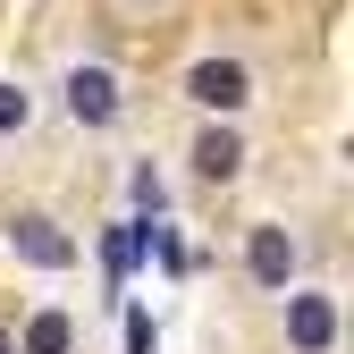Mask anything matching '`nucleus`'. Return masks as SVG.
<instances>
[{
    "label": "nucleus",
    "instance_id": "f257e3e1",
    "mask_svg": "<svg viewBox=\"0 0 354 354\" xmlns=\"http://www.w3.org/2000/svg\"><path fill=\"white\" fill-rule=\"evenodd\" d=\"M186 102L211 110V118H236V110L253 102V68H245V59H219V51L194 59V68H186Z\"/></svg>",
    "mask_w": 354,
    "mask_h": 354
},
{
    "label": "nucleus",
    "instance_id": "f03ea898",
    "mask_svg": "<svg viewBox=\"0 0 354 354\" xmlns=\"http://www.w3.org/2000/svg\"><path fill=\"white\" fill-rule=\"evenodd\" d=\"M59 102H68V118H76V127H110V118L127 110V93H118V76H110L102 59H76V68L59 76Z\"/></svg>",
    "mask_w": 354,
    "mask_h": 354
},
{
    "label": "nucleus",
    "instance_id": "7ed1b4c3",
    "mask_svg": "<svg viewBox=\"0 0 354 354\" xmlns=\"http://www.w3.org/2000/svg\"><path fill=\"white\" fill-rule=\"evenodd\" d=\"M245 270H253V287L287 295V287H295V270H304V245L279 228V219H261V228H245Z\"/></svg>",
    "mask_w": 354,
    "mask_h": 354
},
{
    "label": "nucleus",
    "instance_id": "20e7f679",
    "mask_svg": "<svg viewBox=\"0 0 354 354\" xmlns=\"http://www.w3.org/2000/svg\"><path fill=\"white\" fill-rule=\"evenodd\" d=\"M279 304H287V346L295 354H329L337 346V295L329 287H287Z\"/></svg>",
    "mask_w": 354,
    "mask_h": 354
},
{
    "label": "nucleus",
    "instance_id": "39448f33",
    "mask_svg": "<svg viewBox=\"0 0 354 354\" xmlns=\"http://www.w3.org/2000/svg\"><path fill=\"white\" fill-rule=\"evenodd\" d=\"M9 245H17V261H34V270H76V236L59 228L51 211H17L9 219Z\"/></svg>",
    "mask_w": 354,
    "mask_h": 354
},
{
    "label": "nucleus",
    "instance_id": "423d86ee",
    "mask_svg": "<svg viewBox=\"0 0 354 354\" xmlns=\"http://www.w3.org/2000/svg\"><path fill=\"white\" fill-rule=\"evenodd\" d=\"M194 169L211 177V186H228V177L245 169V136H236V127H228V118H211V127H203V136H194Z\"/></svg>",
    "mask_w": 354,
    "mask_h": 354
},
{
    "label": "nucleus",
    "instance_id": "0eeeda50",
    "mask_svg": "<svg viewBox=\"0 0 354 354\" xmlns=\"http://www.w3.org/2000/svg\"><path fill=\"white\" fill-rule=\"evenodd\" d=\"M68 346H76V321L51 304V313H34V321H26V346H17V354H68Z\"/></svg>",
    "mask_w": 354,
    "mask_h": 354
},
{
    "label": "nucleus",
    "instance_id": "6e6552de",
    "mask_svg": "<svg viewBox=\"0 0 354 354\" xmlns=\"http://www.w3.org/2000/svg\"><path fill=\"white\" fill-rule=\"evenodd\" d=\"M26 118H34V93L0 76V136H26Z\"/></svg>",
    "mask_w": 354,
    "mask_h": 354
},
{
    "label": "nucleus",
    "instance_id": "1a4fd4ad",
    "mask_svg": "<svg viewBox=\"0 0 354 354\" xmlns=\"http://www.w3.org/2000/svg\"><path fill=\"white\" fill-rule=\"evenodd\" d=\"M160 203H169V186H160V169H136V211H144V219H152V211H160Z\"/></svg>",
    "mask_w": 354,
    "mask_h": 354
},
{
    "label": "nucleus",
    "instance_id": "9d476101",
    "mask_svg": "<svg viewBox=\"0 0 354 354\" xmlns=\"http://www.w3.org/2000/svg\"><path fill=\"white\" fill-rule=\"evenodd\" d=\"M127 354H160V329L144 313H127Z\"/></svg>",
    "mask_w": 354,
    "mask_h": 354
},
{
    "label": "nucleus",
    "instance_id": "9b49d317",
    "mask_svg": "<svg viewBox=\"0 0 354 354\" xmlns=\"http://www.w3.org/2000/svg\"><path fill=\"white\" fill-rule=\"evenodd\" d=\"M0 354H17V337H9V329H0Z\"/></svg>",
    "mask_w": 354,
    "mask_h": 354
}]
</instances>
